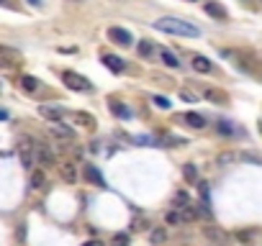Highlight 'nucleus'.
<instances>
[{
  "mask_svg": "<svg viewBox=\"0 0 262 246\" xmlns=\"http://www.w3.org/2000/svg\"><path fill=\"white\" fill-rule=\"evenodd\" d=\"M157 31L162 33H173V36H183V39H198L201 31H198V26H193L191 21H185V18H175V16H165V18H157L155 23Z\"/></svg>",
  "mask_w": 262,
  "mask_h": 246,
  "instance_id": "obj_1",
  "label": "nucleus"
},
{
  "mask_svg": "<svg viewBox=\"0 0 262 246\" xmlns=\"http://www.w3.org/2000/svg\"><path fill=\"white\" fill-rule=\"evenodd\" d=\"M18 159H21V167L34 172V164H36V141H31L29 136H23L18 141Z\"/></svg>",
  "mask_w": 262,
  "mask_h": 246,
  "instance_id": "obj_2",
  "label": "nucleus"
},
{
  "mask_svg": "<svg viewBox=\"0 0 262 246\" xmlns=\"http://www.w3.org/2000/svg\"><path fill=\"white\" fill-rule=\"evenodd\" d=\"M62 80L67 82L70 90H77V93H90V90H93V85L87 82V77L77 75V72H65V75H62Z\"/></svg>",
  "mask_w": 262,
  "mask_h": 246,
  "instance_id": "obj_3",
  "label": "nucleus"
},
{
  "mask_svg": "<svg viewBox=\"0 0 262 246\" xmlns=\"http://www.w3.org/2000/svg\"><path fill=\"white\" fill-rule=\"evenodd\" d=\"M108 39H111L116 47H131L134 44V36H131V31H126V29H121V26H111L108 29Z\"/></svg>",
  "mask_w": 262,
  "mask_h": 246,
  "instance_id": "obj_4",
  "label": "nucleus"
},
{
  "mask_svg": "<svg viewBox=\"0 0 262 246\" xmlns=\"http://www.w3.org/2000/svg\"><path fill=\"white\" fill-rule=\"evenodd\" d=\"M36 159H39L41 167H54V164H57V159H54V151L44 141H36Z\"/></svg>",
  "mask_w": 262,
  "mask_h": 246,
  "instance_id": "obj_5",
  "label": "nucleus"
},
{
  "mask_svg": "<svg viewBox=\"0 0 262 246\" xmlns=\"http://www.w3.org/2000/svg\"><path fill=\"white\" fill-rule=\"evenodd\" d=\"M203 8H206V13H209V16L216 18V21H227V18H229V11L221 3H216V0H206Z\"/></svg>",
  "mask_w": 262,
  "mask_h": 246,
  "instance_id": "obj_6",
  "label": "nucleus"
},
{
  "mask_svg": "<svg viewBox=\"0 0 262 246\" xmlns=\"http://www.w3.org/2000/svg\"><path fill=\"white\" fill-rule=\"evenodd\" d=\"M83 172H85V177L93 182L95 187H105V177L101 175V172H98L95 164H83Z\"/></svg>",
  "mask_w": 262,
  "mask_h": 246,
  "instance_id": "obj_7",
  "label": "nucleus"
},
{
  "mask_svg": "<svg viewBox=\"0 0 262 246\" xmlns=\"http://www.w3.org/2000/svg\"><path fill=\"white\" fill-rule=\"evenodd\" d=\"M39 113L47 118L49 123H59L62 115H65V111H62V108H57V105H39Z\"/></svg>",
  "mask_w": 262,
  "mask_h": 246,
  "instance_id": "obj_8",
  "label": "nucleus"
},
{
  "mask_svg": "<svg viewBox=\"0 0 262 246\" xmlns=\"http://www.w3.org/2000/svg\"><path fill=\"white\" fill-rule=\"evenodd\" d=\"M191 67L195 72H201V75H209V72H213V62L209 57H201V54H195V57L191 59Z\"/></svg>",
  "mask_w": 262,
  "mask_h": 246,
  "instance_id": "obj_9",
  "label": "nucleus"
},
{
  "mask_svg": "<svg viewBox=\"0 0 262 246\" xmlns=\"http://www.w3.org/2000/svg\"><path fill=\"white\" fill-rule=\"evenodd\" d=\"M59 172H62V180H65L67 185H75L77 182V164L75 162H65L59 167Z\"/></svg>",
  "mask_w": 262,
  "mask_h": 246,
  "instance_id": "obj_10",
  "label": "nucleus"
},
{
  "mask_svg": "<svg viewBox=\"0 0 262 246\" xmlns=\"http://www.w3.org/2000/svg\"><path fill=\"white\" fill-rule=\"evenodd\" d=\"M49 131L54 133V136H57V139H67V141H72V139H75V131H72L70 129V126H65V123H49Z\"/></svg>",
  "mask_w": 262,
  "mask_h": 246,
  "instance_id": "obj_11",
  "label": "nucleus"
},
{
  "mask_svg": "<svg viewBox=\"0 0 262 246\" xmlns=\"http://www.w3.org/2000/svg\"><path fill=\"white\" fill-rule=\"evenodd\" d=\"M203 98L211 100V103H216V105H227V103H229L227 93H221V90H213V87H206V90H203Z\"/></svg>",
  "mask_w": 262,
  "mask_h": 246,
  "instance_id": "obj_12",
  "label": "nucleus"
},
{
  "mask_svg": "<svg viewBox=\"0 0 262 246\" xmlns=\"http://www.w3.org/2000/svg\"><path fill=\"white\" fill-rule=\"evenodd\" d=\"M159 59H162V65L170 67V69H177V67H180V59H177L170 49H159Z\"/></svg>",
  "mask_w": 262,
  "mask_h": 246,
  "instance_id": "obj_13",
  "label": "nucleus"
},
{
  "mask_svg": "<svg viewBox=\"0 0 262 246\" xmlns=\"http://www.w3.org/2000/svg\"><path fill=\"white\" fill-rule=\"evenodd\" d=\"M203 233L209 236L211 241H216V246H227V233H221L219 229H213V226H206Z\"/></svg>",
  "mask_w": 262,
  "mask_h": 246,
  "instance_id": "obj_14",
  "label": "nucleus"
},
{
  "mask_svg": "<svg viewBox=\"0 0 262 246\" xmlns=\"http://www.w3.org/2000/svg\"><path fill=\"white\" fill-rule=\"evenodd\" d=\"M18 85H21L26 93H36V90H39V80L31 77V75H21L18 77Z\"/></svg>",
  "mask_w": 262,
  "mask_h": 246,
  "instance_id": "obj_15",
  "label": "nucleus"
},
{
  "mask_svg": "<svg viewBox=\"0 0 262 246\" xmlns=\"http://www.w3.org/2000/svg\"><path fill=\"white\" fill-rule=\"evenodd\" d=\"M183 121L191 126V129H203V126H206V118H203L201 113H185Z\"/></svg>",
  "mask_w": 262,
  "mask_h": 246,
  "instance_id": "obj_16",
  "label": "nucleus"
},
{
  "mask_svg": "<svg viewBox=\"0 0 262 246\" xmlns=\"http://www.w3.org/2000/svg\"><path fill=\"white\" fill-rule=\"evenodd\" d=\"M103 65L111 72H123V62L119 57H113V54H103Z\"/></svg>",
  "mask_w": 262,
  "mask_h": 246,
  "instance_id": "obj_17",
  "label": "nucleus"
},
{
  "mask_svg": "<svg viewBox=\"0 0 262 246\" xmlns=\"http://www.w3.org/2000/svg\"><path fill=\"white\" fill-rule=\"evenodd\" d=\"M108 108H111V113L119 115V118H131V111H129V108L121 105V103H116V100H111V103H108Z\"/></svg>",
  "mask_w": 262,
  "mask_h": 246,
  "instance_id": "obj_18",
  "label": "nucleus"
},
{
  "mask_svg": "<svg viewBox=\"0 0 262 246\" xmlns=\"http://www.w3.org/2000/svg\"><path fill=\"white\" fill-rule=\"evenodd\" d=\"M44 185H47V175H44L41 169H34V172H31V187L39 190V187H44Z\"/></svg>",
  "mask_w": 262,
  "mask_h": 246,
  "instance_id": "obj_19",
  "label": "nucleus"
},
{
  "mask_svg": "<svg viewBox=\"0 0 262 246\" xmlns=\"http://www.w3.org/2000/svg\"><path fill=\"white\" fill-rule=\"evenodd\" d=\"M216 129H219V133H224V136H237V133H239L229 121H219V123H216Z\"/></svg>",
  "mask_w": 262,
  "mask_h": 246,
  "instance_id": "obj_20",
  "label": "nucleus"
},
{
  "mask_svg": "<svg viewBox=\"0 0 262 246\" xmlns=\"http://www.w3.org/2000/svg\"><path fill=\"white\" fill-rule=\"evenodd\" d=\"M152 51H155V44H152L149 39L139 41V57H152Z\"/></svg>",
  "mask_w": 262,
  "mask_h": 246,
  "instance_id": "obj_21",
  "label": "nucleus"
},
{
  "mask_svg": "<svg viewBox=\"0 0 262 246\" xmlns=\"http://www.w3.org/2000/svg\"><path fill=\"white\" fill-rule=\"evenodd\" d=\"M152 103H155V105L159 108V111H170V105H173L165 95H155V98H152Z\"/></svg>",
  "mask_w": 262,
  "mask_h": 246,
  "instance_id": "obj_22",
  "label": "nucleus"
},
{
  "mask_svg": "<svg viewBox=\"0 0 262 246\" xmlns=\"http://www.w3.org/2000/svg\"><path fill=\"white\" fill-rule=\"evenodd\" d=\"M188 200H191V195L185 193V190H180V193H175V208H185Z\"/></svg>",
  "mask_w": 262,
  "mask_h": 246,
  "instance_id": "obj_23",
  "label": "nucleus"
},
{
  "mask_svg": "<svg viewBox=\"0 0 262 246\" xmlns=\"http://www.w3.org/2000/svg\"><path fill=\"white\" fill-rule=\"evenodd\" d=\"M129 233H116L113 239H111V246H129Z\"/></svg>",
  "mask_w": 262,
  "mask_h": 246,
  "instance_id": "obj_24",
  "label": "nucleus"
},
{
  "mask_svg": "<svg viewBox=\"0 0 262 246\" xmlns=\"http://www.w3.org/2000/svg\"><path fill=\"white\" fill-rule=\"evenodd\" d=\"M75 118H77L80 123H85V126H90V129H93V126H95V118L90 115V113H75Z\"/></svg>",
  "mask_w": 262,
  "mask_h": 246,
  "instance_id": "obj_25",
  "label": "nucleus"
},
{
  "mask_svg": "<svg viewBox=\"0 0 262 246\" xmlns=\"http://www.w3.org/2000/svg\"><path fill=\"white\" fill-rule=\"evenodd\" d=\"M165 239H167V231L165 229H155V231H152V244H162Z\"/></svg>",
  "mask_w": 262,
  "mask_h": 246,
  "instance_id": "obj_26",
  "label": "nucleus"
},
{
  "mask_svg": "<svg viewBox=\"0 0 262 246\" xmlns=\"http://www.w3.org/2000/svg\"><path fill=\"white\" fill-rule=\"evenodd\" d=\"M180 215H183V221H193L195 218V211L191 205H185V208H180Z\"/></svg>",
  "mask_w": 262,
  "mask_h": 246,
  "instance_id": "obj_27",
  "label": "nucleus"
},
{
  "mask_svg": "<svg viewBox=\"0 0 262 246\" xmlns=\"http://www.w3.org/2000/svg\"><path fill=\"white\" fill-rule=\"evenodd\" d=\"M180 98H183V100H188V103H195V100H198V98L191 93V90H185V87L180 90Z\"/></svg>",
  "mask_w": 262,
  "mask_h": 246,
  "instance_id": "obj_28",
  "label": "nucleus"
},
{
  "mask_svg": "<svg viewBox=\"0 0 262 246\" xmlns=\"http://www.w3.org/2000/svg\"><path fill=\"white\" fill-rule=\"evenodd\" d=\"M183 175H185L188 180H195V167H193V164H185V169H183Z\"/></svg>",
  "mask_w": 262,
  "mask_h": 246,
  "instance_id": "obj_29",
  "label": "nucleus"
},
{
  "mask_svg": "<svg viewBox=\"0 0 262 246\" xmlns=\"http://www.w3.org/2000/svg\"><path fill=\"white\" fill-rule=\"evenodd\" d=\"M180 221H183V215H177V213H170L167 215V223H180Z\"/></svg>",
  "mask_w": 262,
  "mask_h": 246,
  "instance_id": "obj_30",
  "label": "nucleus"
},
{
  "mask_svg": "<svg viewBox=\"0 0 262 246\" xmlns=\"http://www.w3.org/2000/svg\"><path fill=\"white\" fill-rule=\"evenodd\" d=\"M83 246H103V241H95V239H90V241H85Z\"/></svg>",
  "mask_w": 262,
  "mask_h": 246,
  "instance_id": "obj_31",
  "label": "nucleus"
},
{
  "mask_svg": "<svg viewBox=\"0 0 262 246\" xmlns=\"http://www.w3.org/2000/svg\"><path fill=\"white\" fill-rule=\"evenodd\" d=\"M29 5H34V8H41V0H29Z\"/></svg>",
  "mask_w": 262,
  "mask_h": 246,
  "instance_id": "obj_32",
  "label": "nucleus"
},
{
  "mask_svg": "<svg viewBox=\"0 0 262 246\" xmlns=\"http://www.w3.org/2000/svg\"><path fill=\"white\" fill-rule=\"evenodd\" d=\"M75 3H80V0H75Z\"/></svg>",
  "mask_w": 262,
  "mask_h": 246,
  "instance_id": "obj_33",
  "label": "nucleus"
}]
</instances>
